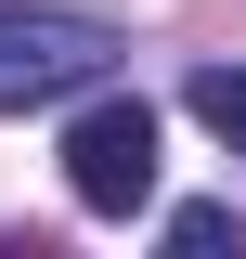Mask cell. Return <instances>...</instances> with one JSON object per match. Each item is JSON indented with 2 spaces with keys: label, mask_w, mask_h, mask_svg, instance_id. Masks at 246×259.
<instances>
[{
  "label": "cell",
  "mask_w": 246,
  "mask_h": 259,
  "mask_svg": "<svg viewBox=\"0 0 246 259\" xmlns=\"http://www.w3.org/2000/svg\"><path fill=\"white\" fill-rule=\"evenodd\" d=\"M65 194L91 207V221H130L155 194V104H130V91H104L91 117L65 130Z\"/></svg>",
  "instance_id": "7a4b0ae2"
},
{
  "label": "cell",
  "mask_w": 246,
  "mask_h": 259,
  "mask_svg": "<svg viewBox=\"0 0 246 259\" xmlns=\"http://www.w3.org/2000/svg\"><path fill=\"white\" fill-rule=\"evenodd\" d=\"M104 65H117V26H104V13H52V0L0 13V117H26V104H65V91H91Z\"/></svg>",
  "instance_id": "6da1fadb"
},
{
  "label": "cell",
  "mask_w": 246,
  "mask_h": 259,
  "mask_svg": "<svg viewBox=\"0 0 246 259\" xmlns=\"http://www.w3.org/2000/svg\"><path fill=\"white\" fill-rule=\"evenodd\" d=\"M169 246H194V259H220V246H246V233H233V207H169Z\"/></svg>",
  "instance_id": "277c9868"
},
{
  "label": "cell",
  "mask_w": 246,
  "mask_h": 259,
  "mask_svg": "<svg viewBox=\"0 0 246 259\" xmlns=\"http://www.w3.org/2000/svg\"><path fill=\"white\" fill-rule=\"evenodd\" d=\"M182 104L220 130V143H233V156H246V65H194V78H182Z\"/></svg>",
  "instance_id": "3957f363"
}]
</instances>
